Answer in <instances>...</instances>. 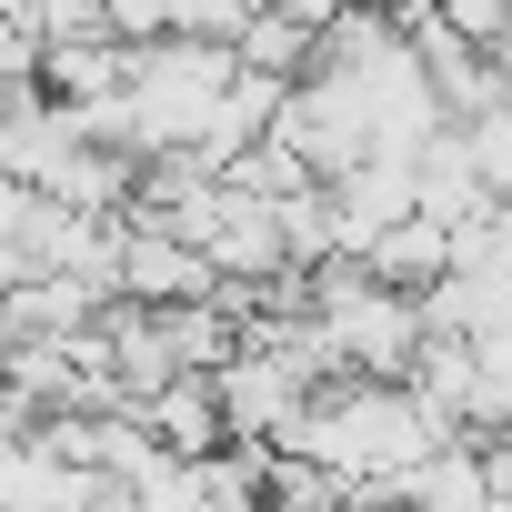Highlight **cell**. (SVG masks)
Listing matches in <instances>:
<instances>
[{
    "mask_svg": "<svg viewBox=\"0 0 512 512\" xmlns=\"http://www.w3.org/2000/svg\"><path fill=\"white\" fill-rule=\"evenodd\" d=\"M131 422H141L171 462H211V452H231V402H221V382H171V392L131 402Z\"/></svg>",
    "mask_w": 512,
    "mask_h": 512,
    "instance_id": "cell-2",
    "label": "cell"
},
{
    "mask_svg": "<svg viewBox=\"0 0 512 512\" xmlns=\"http://www.w3.org/2000/svg\"><path fill=\"white\" fill-rule=\"evenodd\" d=\"M432 11H442L472 51H502V41H512V0H432Z\"/></svg>",
    "mask_w": 512,
    "mask_h": 512,
    "instance_id": "cell-7",
    "label": "cell"
},
{
    "mask_svg": "<svg viewBox=\"0 0 512 512\" xmlns=\"http://www.w3.org/2000/svg\"><path fill=\"white\" fill-rule=\"evenodd\" d=\"M472 432H482V442L512 432V322H492V332L472 342Z\"/></svg>",
    "mask_w": 512,
    "mask_h": 512,
    "instance_id": "cell-4",
    "label": "cell"
},
{
    "mask_svg": "<svg viewBox=\"0 0 512 512\" xmlns=\"http://www.w3.org/2000/svg\"><path fill=\"white\" fill-rule=\"evenodd\" d=\"M482 462H492V492H502V512H512V432H502V442H482Z\"/></svg>",
    "mask_w": 512,
    "mask_h": 512,
    "instance_id": "cell-8",
    "label": "cell"
},
{
    "mask_svg": "<svg viewBox=\"0 0 512 512\" xmlns=\"http://www.w3.org/2000/svg\"><path fill=\"white\" fill-rule=\"evenodd\" d=\"M231 51H241V71H262V81H292V91L322 71V41H312L302 21H282V11H262V21H251V31L231 41Z\"/></svg>",
    "mask_w": 512,
    "mask_h": 512,
    "instance_id": "cell-3",
    "label": "cell"
},
{
    "mask_svg": "<svg viewBox=\"0 0 512 512\" xmlns=\"http://www.w3.org/2000/svg\"><path fill=\"white\" fill-rule=\"evenodd\" d=\"M462 141H472V161H482V181H492V201L512 211V101H502L492 121H472Z\"/></svg>",
    "mask_w": 512,
    "mask_h": 512,
    "instance_id": "cell-6",
    "label": "cell"
},
{
    "mask_svg": "<svg viewBox=\"0 0 512 512\" xmlns=\"http://www.w3.org/2000/svg\"><path fill=\"white\" fill-rule=\"evenodd\" d=\"M121 302H151V312H181V302H221V272H211V251L131 221L121 241Z\"/></svg>",
    "mask_w": 512,
    "mask_h": 512,
    "instance_id": "cell-1",
    "label": "cell"
},
{
    "mask_svg": "<svg viewBox=\"0 0 512 512\" xmlns=\"http://www.w3.org/2000/svg\"><path fill=\"white\" fill-rule=\"evenodd\" d=\"M51 51H81V41H111V0H31Z\"/></svg>",
    "mask_w": 512,
    "mask_h": 512,
    "instance_id": "cell-5",
    "label": "cell"
}]
</instances>
